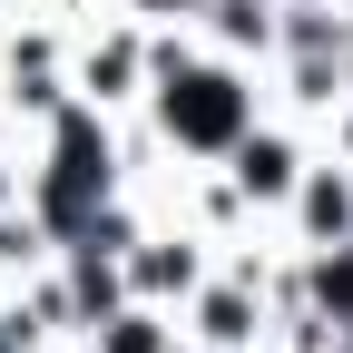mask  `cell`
Masks as SVG:
<instances>
[{
  "label": "cell",
  "instance_id": "obj_5",
  "mask_svg": "<svg viewBox=\"0 0 353 353\" xmlns=\"http://www.w3.org/2000/svg\"><path fill=\"white\" fill-rule=\"evenodd\" d=\"M304 216H314L324 236H343L353 226V187H343V176H314V187H304Z\"/></svg>",
  "mask_w": 353,
  "mask_h": 353
},
{
  "label": "cell",
  "instance_id": "obj_9",
  "mask_svg": "<svg viewBox=\"0 0 353 353\" xmlns=\"http://www.w3.org/2000/svg\"><path fill=\"white\" fill-rule=\"evenodd\" d=\"M148 10H196V0H148Z\"/></svg>",
  "mask_w": 353,
  "mask_h": 353
},
{
  "label": "cell",
  "instance_id": "obj_4",
  "mask_svg": "<svg viewBox=\"0 0 353 353\" xmlns=\"http://www.w3.org/2000/svg\"><path fill=\"white\" fill-rule=\"evenodd\" d=\"M245 334H255V304H245V294H206V343H226V353H236Z\"/></svg>",
  "mask_w": 353,
  "mask_h": 353
},
{
  "label": "cell",
  "instance_id": "obj_2",
  "mask_svg": "<svg viewBox=\"0 0 353 353\" xmlns=\"http://www.w3.org/2000/svg\"><path fill=\"white\" fill-rule=\"evenodd\" d=\"M167 128L187 148H236L245 138V88L226 69H176L167 59Z\"/></svg>",
  "mask_w": 353,
  "mask_h": 353
},
{
  "label": "cell",
  "instance_id": "obj_6",
  "mask_svg": "<svg viewBox=\"0 0 353 353\" xmlns=\"http://www.w3.org/2000/svg\"><path fill=\"white\" fill-rule=\"evenodd\" d=\"M138 285H148V294H167V285H196V255H187V245H176V255H167V245H157V255H138Z\"/></svg>",
  "mask_w": 353,
  "mask_h": 353
},
{
  "label": "cell",
  "instance_id": "obj_1",
  "mask_svg": "<svg viewBox=\"0 0 353 353\" xmlns=\"http://www.w3.org/2000/svg\"><path fill=\"white\" fill-rule=\"evenodd\" d=\"M99 196H108V138H99V118H88V108H59V128H50V187H39V216L79 236L88 216H99Z\"/></svg>",
  "mask_w": 353,
  "mask_h": 353
},
{
  "label": "cell",
  "instance_id": "obj_8",
  "mask_svg": "<svg viewBox=\"0 0 353 353\" xmlns=\"http://www.w3.org/2000/svg\"><path fill=\"white\" fill-rule=\"evenodd\" d=\"M108 353H167V343H157L148 314H118V324H108Z\"/></svg>",
  "mask_w": 353,
  "mask_h": 353
},
{
  "label": "cell",
  "instance_id": "obj_7",
  "mask_svg": "<svg viewBox=\"0 0 353 353\" xmlns=\"http://www.w3.org/2000/svg\"><path fill=\"white\" fill-rule=\"evenodd\" d=\"M128 79H138V50H128V39H108V50L88 59V88H99V99H118Z\"/></svg>",
  "mask_w": 353,
  "mask_h": 353
},
{
  "label": "cell",
  "instance_id": "obj_10",
  "mask_svg": "<svg viewBox=\"0 0 353 353\" xmlns=\"http://www.w3.org/2000/svg\"><path fill=\"white\" fill-rule=\"evenodd\" d=\"M0 353H10V343H0Z\"/></svg>",
  "mask_w": 353,
  "mask_h": 353
},
{
  "label": "cell",
  "instance_id": "obj_3",
  "mask_svg": "<svg viewBox=\"0 0 353 353\" xmlns=\"http://www.w3.org/2000/svg\"><path fill=\"white\" fill-rule=\"evenodd\" d=\"M236 187L245 196H285L294 187V148L285 138H236Z\"/></svg>",
  "mask_w": 353,
  "mask_h": 353
}]
</instances>
